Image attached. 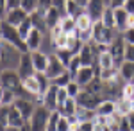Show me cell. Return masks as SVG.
Instances as JSON below:
<instances>
[{
	"mask_svg": "<svg viewBox=\"0 0 134 131\" xmlns=\"http://www.w3.org/2000/svg\"><path fill=\"white\" fill-rule=\"evenodd\" d=\"M21 54L23 52L14 47L13 43L5 40H0V67L2 68H18L20 65V59H21Z\"/></svg>",
	"mask_w": 134,
	"mask_h": 131,
	"instance_id": "obj_1",
	"label": "cell"
},
{
	"mask_svg": "<svg viewBox=\"0 0 134 131\" xmlns=\"http://www.w3.org/2000/svg\"><path fill=\"white\" fill-rule=\"evenodd\" d=\"M50 115H52V111L48 108H45L43 104H38L34 113L31 115L29 122H27L31 131H47V124L50 120Z\"/></svg>",
	"mask_w": 134,
	"mask_h": 131,
	"instance_id": "obj_2",
	"label": "cell"
},
{
	"mask_svg": "<svg viewBox=\"0 0 134 131\" xmlns=\"http://www.w3.org/2000/svg\"><path fill=\"white\" fill-rule=\"evenodd\" d=\"M120 31H116L114 27H107L104 25L102 22H95L93 23V36H91V41L98 43V45H109L111 41L114 40V36L118 34Z\"/></svg>",
	"mask_w": 134,
	"mask_h": 131,
	"instance_id": "obj_3",
	"label": "cell"
},
{
	"mask_svg": "<svg viewBox=\"0 0 134 131\" xmlns=\"http://www.w3.org/2000/svg\"><path fill=\"white\" fill-rule=\"evenodd\" d=\"M0 32H2V40L13 43V45L18 47L21 52H29V51H27V43H25V40L20 36V32H18V29H16L14 25H11V23H7V22L2 20Z\"/></svg>",
	"mask_w": 134,
	"mask_h": 131,
	"instance_id": "obj_4",
	"label": "cell"
},
{
	"mask_svg": "<svg viewBox=\"0 0 134 131\" xmlns=\"http://www.w3.org/2000/svg\"><path fill=\"white\" fill-rule=\"evenodd\" d=\"M125 40L124 36H122V32H118L116 36H114V40L109 43V52L113 54L114 58V65L116 67H120L122 63H124V54H125Z\"/></svg>",
	"mask_w": 134,
	"mask_h": 131,
	"instance_id": "obj_5",
	"label": "cell"
},
{
	"mask_svg": "<svg viewBox=\"0 0 134 131\" xmlns=\"http://www.w3.org/2000/svg\"><path fill=\"white\" fill-rule=\"evenodd\" d=\"M68 68H66V65L63 63L59 58H57V54L55 52H52V54H48V67H47V70H45V75L48 77V79H55L57 75H61L63 72H66Z\"/></svg>",
	"mask_w": 134,
	"mask_h": 131,
	"instance_id": "obj_6",
	"label": "cell"
},
{
	"mask_svg": "<svg viewBox=\"0 0 134 131\" xmlns=\"http://www.w3.org/2000/svg\"><path fill=\"white\" fill-rule=\"evenodd\" d=\"M36 104H43L45 108H48L50 111H55L57 110V86L50 84V88L45 93H40L36 97Z\"/></svg>",
	"mask_w": 134,
	"mask_h": 131,
	"instance_id": "obj_7",
	"label": "cell"
},
{
	"mask_svg": "<svg viewBox=\"0 0 134 131\" xmlns=\"http://www.w3.org/2000/svg\"><path fill=\"white\" fill-rule=\"evenodd\" d=\"M77 99V104L79 106H82V108H91L95 110L97 106H98V102L102 101V95H97V93H91V92H88L86 88L81 90V93L75 97Z\"/></svg>",
	"mask_w": 134,
	"mask_h": 131,
	"instance_id": "obj_8",
	"label": "cell"
},
{
	"mask_svg": "<svg viewBox=\"0 0 134 131\" xmlns=\"http://www.w3.org/2000/svg\"><path fill=\"white\" fill-rule=\"evenodd\" d=\"M14 106H16L18 111L23 115V119L29 122V119H31V115L34 113V110H36L38 104H36V101H34L32 97H16Z\"/></svg>",
	"mask_w": 134,
	"mask_h": 131,
	"instance_id": "obj_9",
	"label": "cell"
},
{
	"mask_svg": "<svg viewBox=\"0 0 134 131\" xmlns=\"http://www.w3.org/2000/svg\"><path fill=\"white\" fill-rule=\"evenodd\" d=\"M18 74H20L21 79H27L36 74V68H34V63H32V58H31V52H23L21 54V59H20V65H18Z\"/></svg>",
	"mask_w": 134,
	"mask_h": 131,
	"instance_id": "obj_10",
	"label": "cell"
},
{
	"mask_svg": "<svg viewBox=\"0 0 134 131\" xmlns=\"http://www.w3.org/2000/svg\"><path fill=\"white\" fill-rule=\"evenodd\" d=\"M95 77H97V67H81L77 70V74L73 75V79L77 81L82 88H86Z\"/></svg>",
	"mask_w": 134,
	"mask_h": 131,
	"instance_id": "obj_11",
	"label": "cell"
},
{
	"mask_svg": "<svg viewBox=\"0 0 134 131\" xmlns=\"http://www.w3.org/2000/svg\"><path fill=\"white\" fill-rule=\"evenodd\" d=\"M105 7H109V6H107L104 0H90V2H88V6L84 7V11H86V13L93 18V22H98L100 18H102Z\"/></svg>",
	"mask_w": 134,
	"mask_h": 131,
	"instance_id": "obj_12",
	"label": "cell"
},
{
	"mask_svg": "<svg viewBox=\"0 0 134 131\" xmlns=\"http://www.w3.org/2000/svg\"><path fill=\"white\" fill-rule=\"evenodd\" d=\"M43 34L40 29H36V27H32L31 34L25 38V43H27V51H40V47H41V41H43Z\"/></svg>",
	"mask_w": 134,
	"mask_h": 131,
	"instance_id": "obj_13",
	"label": "cell"
},
{
	"mask_svg": "<svg viewBox=\"0 0 134 131\" xmlns=\"http://www.w3.org/2000/svg\"><path fill=\"white\" fill-rule=\"evenodd\" d=\"M31 58L34 63L36 72H45L48 67V54H45L41 51H31Z\"/></svg>",
	"mask_w": 134,
	"mask_h": 131,
	"instance_id": "obj_14",
	"label": "cell"
},
{
	"mask_svg": "<svg viewBox=\"0 0 134 131\" xmlns=\"http://www.w3.org/2000/svg\"><path fill=\"white\" fill-rule=\"evenodd\" d=\"M77 108H79L77 99H75V97H68L66 102H64V104H59L55 111H57L61 117H70V115H75V113H77Z\"/></svg>",
	"mask_w": 134,
	"mask_h": 131,
	"instance_id": "obj_15",
	"label": "cell"
},
{
	"mask_svg": "<svg viewBox=\"0 0 134 131\" xmlns=\"http://www.w3.org/2000/svg\"><path fill=\"white\" fill-rule=\"evenodd\" d=\"M23 90L27 92L29 95H34V97H38L41 93V84H40V79H38L36 74L31 75V77H27V79H23Z\"/></svg>",
	"mask_w": 134,
	"mask_h": 131,
	"instance_id": "obj_16",
	"label": "cell"
},
{
	"mask_svg": "<svg viewBox=\"0 0 134 131\" xmlns=\"http://www.w3.org/2000/svg\"><path fill=\"white\" fill-rule=\"evenodd\" d=\"M7 120H9V128H23V126L27 124V120L23 119V115L18 111V108H16L14 104H13V106H9V115H7Z\"/></svg>",
	"mask_w": 134,
	"mask_h": 131,
	"instance_id": "obj_17",
	"label": "cell"
},
{
	"mask_svg": "<svg viewBox=\"0 0 134 131\" xmlns=\"http://www.w3.org/2000/svg\"><path fill=\"white\" fill-rule=\"evenodd\" d=\"M29 14L25 13V11L21 9V7H18V9H11L7 11V14H5V20L4 22H7V23H11V25H14V27H18L21 22L25 20Z\"/></svg>",
	"mask_w": 134,
	"mask_h": 131,
	"instance_id": "obj_18",
	"label": "cell"
},
{
	"mask_svg": "<svg viewBox=\"0 0 134 131\" xmlns=\"http://www.w3.org/2000/svg\"><path fill=\"white\" fill-rule=\"evenodd\" d=\"M97 115H102V117H109L116 111V101H111V99H102L98 102V106L95 108Z\"/></svg>",
	"mask_w": 134,
	"mask_h": 131,
	"instance_id": "obj_19",
	"label": "cell"
},
{
	"mask_svg": "<svg viewBox=\"0 0 134 131\" xmlns=\"http://www.w3.org/2000/svg\"><path fill=\"white\" fill-rule=\"evenodd\" d=\"M118 75L125 81V83H132L134 79V61H125L118 67Z\"/></svg>",
	"mask_w": 134,
	"mask_h": 131,
	"instance_id": "obj_20",
	"label": "cell"
},
{
	"mask_svg": "<svg viewBox=\"0 0 134 131\" xmlns=\"http://www.w3.org/2000/svg\"><path fill=\"white\" fill-rule=\"evenodd\" d=\"M127 18H129V13L124 7H118L114 9V29L116 31H125L127 29Z\"/></svg>",
	"mask_w": 134,
	"mask_h": 131,
	"instance_id": "obj_21",
	"label": "cell"
},
{
	"mask_svg": "<svg viewBox=\"0 0 134 131\" xmlns=\"http://www.w3.org/2000/svg\"><path fill=\"white\" fill-rule=\"evenodd\" d=\"M95 67L97 68H111V67H116L114 65V58H113V54L109 52V49L98 54V59H97V65Z\"/></svg>",
	"mask_w": 134,
	"mask_h": 131,
	"instance_id": "obj_22",
	"label": "cell"
},
{
	"mask_svg": "<svg viewBox=\"0 0 134 131\" xmlns=\"http://www.w3.org/2000/svg\"><path fill=\"white\" fill-rule=\"evenodd\" d=\"M97 77L102 79L104 83L107 81H114L118 79V67H111V68H97Z\"/></svg>",
	"mask_w": 134,
	"mask_h": 131,
	"instance_id": "obj_23",
	"label": "cell"
},
{
	"mask_svg": "<svg viewBox=\"0 0 134 131\" xmlns=\"http://www.w3.org/2000/svg\"><path fill=\"white\" fill-rule=\"evenodd\" d=\"M75 22H77V31H90L93 29V18L86 13V11H82L77 18H75Z\"/></svg>",
	"mask_w": 134,
	"mask_h": 131,
	"instance_id": "obj_24",
	"label": "cell"
},
{
	"mask_svg": "<svg viewBox=\"0 0 134 131\" xmlns=\"http://www.w3.org/2000/svg\"><path fill=\"white\" fill-rule=\"evenodd\" d=\"M59 25H61V29L64 34H73V32H77V22L73 16H68V14H64L59 22Z\"/></svg>",
	"mask_w": 134,
	"mask_h": 131,
	"instance_id": "obj_25",
	"label": "cell"
},
{
	"mask_svg": "<svg viewBox=\"0 0 134 131\" xmlns=\"http://www.w3.org/2000/svg\"><path fill=\"white\" fill-rule=\"evenodd\" d=\"M61 18H63V14H61V11L57 9V7H52V9L45 14V22H47L48 29L54 27V25H57V23L61 22Z\"/></svg>",
	"mask_w": 134,
	"mask_h": 131,
	"instance_id": "obj_26",
	"label": "cell"
},
{
	"mask_svg": "<svg viewBox=\"0 0 134 131\" xmlns=\"http://www.w3.org/2000/svg\"><path fill=\"white\" fill-rule=\"evenodd\" d=\"M131 110H134L132 102L129 101V99H125V97H120L118 101H116V113L118 115H122V117H125L127 113Z\"/></svg>",
	"mask_w": 134,
	"mask_h": 131,
	"instance_id": "obj_27",
	"label": "cell"
},
{
	"mask_svg": "<svg viewBox=\"0 0 134 131\" xmlns=\"http://www.w3.org/2000/svg\"><path fill=\"white\" fill-rule=\"evenodd\" d=\"M64 11H66V14H68V16L77 18V16H79L84 9L79 6V4H77V2H75V0H66V2H64Z\"/></svg>",
	"mask_w": 134,
	"mask_h": 131,
	"instance_id": "obj_28",
	"label": "cell"
},
{
	"mask_svg": "<svg viewBox=\"0 0 134 131\" xmlns=\"http://www.w3.org/2000/svg\"><path fill=\"white\" fill-rule=\"evenodd\" d=\"M32 27H34V23H32V18H31V14H29V16H27V18H25V20H23L20 25L16 27V29H18V32H20V36L23 38V40H25V38L31 34Z\"/></svg>",
	"mask_w": 134,
	"mask_h": 131,
	"instance_id": "obj_29",
	"label": "cell"
},
{
	"mask_svg": "<svg viewBox=\"0 0 134 131\" xmlns=\"http://www.w3.org/2000/svg\"><path fill=\"white\" fill-rule=\"evenodd\" d=\"M100 22H102L104 25H107V27H114V9L113 7H105Z\"/></svg>",
	"mask_w": 134,
	"mask_h": 131,
	"instance_id": "obj_30",
	"label": "cell"
},
{
	"mask_svg": "<svg viewBox=\"0 0 134 131\" xmlns=\"http://www.w3.org/2000/svg\"><path fill=\"white\" fill-rule=\"evenodd\" d=\"M7 115H9V106H0V131H7L9 129Z\"/></svg>",
	"mask_w": 134,
	"mask_h": 131,
	"instance_id": "obj_31",
	"label": "cell"
},
{
	"mask_svg": "<svg viewBox=\"0 0 134 131\" xmlns=\"http://www.w3.org/2000/svg\"><path fill=\"white\" fill-rule=\"evenodd\" d=\"M54 7V0H38V7H36V13L45 16L48 11Z\"/></svg>",
	"mask_w": 134,
	"mask_h": 131,
	"instance_id": "obj_32",
	"label": "cell"
},
{
	"mask_svg": "<svg viewBox=\"0 0 134 131\" xmlns=\"http://www.w3.org/2000/svg\"><path fill=\"white\" fill-rule=\"evenodd\" d=\"M72 79H73V75L66 70V72H63L61 75H57L55 79H52V84H55V86H66Z\"/></svg>",
	"mask_w": 134,
	"mask_h": 131,
	"instance_id": "obj_33",
	"label": "cell"
},
{
	"mask_svg": "<svg viewBox=\"0 0 134 131\" xmlns=\"http://www.w3.org/2000/svg\"><path fill=\"white\" fill-rule=\"evenodd\" d=\"M64 88H66V92H68V95H70V97H77V95L81 93V90H82V86H81L75 79H72L66 86H64Z\"/></svg>",
	"mask_w": 134,
	"mask_h": 131,
	"instance_id": "obj_34",
	"label": "cell"
},
{
	"mask_svg": "<svg viewBox=\"0 0 134 131\" xmlns=\"http://www.w3.org/2000/svg\"><path fill=\"white\" fill-rule=\"evenodd\" d=\"M66 43H68V34L61 32V34L54 40V52H55V51H61V49H66Z\"/></svg>",
	"mask_w": 134,
	"mask_h": 131,
	"instance_id": "obj_35",
	"label": "cell"
},
{
	"mask_svg": "<svg viewBox=\"0 0 134 131\" xmlns=\"http://www.w3.org/2000/svg\"><path fill=\"white\" fill-rule=\"evenodd\" d=\"M82 67V63H81V58H79V54H75L72 59H70V63H68V72L72 74V75H75L77 74V70Z\"/></svg>",
	"mask_w": 134,
	"mask_h": 131,
	"instance_id": "obj_36",
	"label": "cell"
},
{
	"mask_svg": "<svg viewBox=\"0 0 134 131\" xmlns=\"http://www.w3.org/2000/svg\"><path fill=\"white\" fill-rule=\"evenodd\" d=\"M55 54H57V58H59V59H61L63 63L66 65V68H68V63H70V59H72L73 56H75V54H73L72 51H68V49H61V51H55Z\"/></svg>",
	"mask_w": 134,
	"mask_h": 131,
	"instance_id": "obj_37",
	"label": "cell"
},
{
	"mask_svg": "<svg viewBox=\"0 0 134 131\" xmlns=\"http://www.w3.org/2000/svg\"><path fill=\"white\" fill-rule=\"evenodd\" d=\"M36 7H38V0H21V9L27 14L36 13Z\"/></svg>",
	"mask_w": 134,
	"mask_h": 131,
	"instance_id": "obj_38",
	"label": "cell"
},
{
	"mask_svg": "<svg viewBox=\"0 0 134 131\" xmlns=\"http://www.w3.org/2000/svg\"><path fill=\"white\" fill-rule=\"evenodd\" d=\"M14 101H16V93L11 92V90H5L4 92V97H2V104H0V106H13Z\"/></svg>",
	"mask_w": 134,
	"mask_h": 131,
	"instance_id": "obj_39",
	"label": "cell"
},
{
	"mask_svg": "<svg viewBox=\"0 0 134 131\" xmlns=\"http://www.w3.org/2000/svg\"><path fill=\"white\" fill-rule=\"evenodd\" d=\"M57 122H59V113L57 111H52L50 120L47 124V131H57Z\"/></svg>",
	"mask_w": 134,
	"mask_h": 131,
	"instance_id": "obj_40",
	"label": "cell"
},
{
	"mask_svg": "<svg viewBox=\"0 0 134 131\" xmlns=\"http://www.w3.org/2000/svg\"><path fill=\"white\" fill-rule=\"evenodd\" d=\"M68 97H70V95H68L66 88H64V86H57V106H59V104H64Z\"/></svg>",
	"mask_w": 134,
	"mask_h": 131,
	"instance_id": "obj_41",
	"label": "cell"
},
{
	"mask_svg": "<svg viewBox=\"0 0 134 131\" xmlns=\"http://www.w3.org/2000/svg\"><path fill=\"white\" fill-rule=\"evenodd\" d=\"M122 36H124L125 43H129V45H134V27H129V29L122 31Z\"/></svg>",
	"mask_w": 134,
	"mask_h": 131,
	"instance_id": "obj_42",
	"label": "cell"
},
{
	"mask_svg": "<svg viewBox=\"0 0 134 131\" xmlns=\"http://www.w3.org/2000/svg\"><path fill=\"white\" fill-rule=\"evenodd\" d=\"M125 61H134V45H125V54H124Z\"/></svg>",
	"mask_w": 134,
	"mask_h": 131,
	"instance_id": "obj_43",
	"label": "cell"
},
{
	"mask_svg": "<svg viewBox=\"0 0 134 131\" xmlns=\"http://www.w3.org/2000/svg\"><path fill=\"white\" fill-rule=\"evenodd\" d=\"M118 131H132V129H131V124H129V120H127L125 117H122V119H120V124H118Z\"/></svg>",
	"mask_w": 134,
	"mask_h": 131,
	"instance_id": "obj_44",
	"label": "cell"
},
{
	"mask_svg": "<svg viewBox=\"0 0 134 131\" xmlns=\"http://www.w3.org/2000/svg\"><path fill=\"white\" fill-rule=\"evenodd\" d=\"M5 6H7V11L18 9V7H21V0H5Z\"/></svg>",
	"mask_w": 134,
	"mask_h": 131,
	"instance_id": "obj_45",
	"label": "cell"
},
{
	"mask_svg": "<svg viewBox=\"0 0 134 131\" xmlns=\"http://www.w3.org/2000/svg\"><path fill=\"white\" fill-rule=\"evenodd\" d=\"M77 131H93V122H79Z\"/></svg>",
	"mask_w": 134,
	"mask_h": 131,
	"instance_id": "obj_46",
	"label": "cell"
},
{
	"mask_svg": "<svg viewBox=\"0 0 134 131\" xmlns=\"http://www.w3.org/2000/svg\"><path fill=\"white\" fill-rule=\"evenodd\" d=\"M124 9L129 13V14H134V0H125Z\"/></svg>",
	"mask_w": 134,
	"mask_h": 131,
	"instance_id": "obj_47",
	"label": "cell"
},
{
	"mask_svg": "<svg viewBox=\"0 0 134 131\" xmlns=\"http://www.w3.org/2000/svg\"><path fill=\"white\" fill-rule=\"evenodd\" d=\"M5 14H7V6H5V0H0V20H5Z\"/></svg>",
	"mask_w": 134,
	"mask_h": 131,
	"instance_id": "obj_48",
	"label": "cell"
},
{
	"mask_svg": "<svg viewBox=\"0 0 134 131\" xmlns=\"http://www.w3.org/2000/svg\"><path fill=\"white\" fill-rule=\"evenodd\" d=\"M125 0H111L109 2V7H113V9H118V7H124Z\"/></svg>",
	"mask_w": 134,
	"mask_h": 131,
	"instance_id": "obj_49",
	"label": "cell"
},
{
	"mask_svg": "<svg viewBox=\"0 0 134 131\" xmlns=\"http://www.w3.org/2000/svg\"><path fill=\"white\" fill-rule=\"evenodd\" d=\"M125 119L129 120V124H131V129L134 131V110H131L127 115H125Z\"/></svg>",
	"mask_w": 134,
	"mask_h": 131,
	"instance_id": "obj_50",
	"label": "cell"
},
{
	"mask_svg": "<svg viewBox=\"0 0 134 131\" xmlns=\"http://www.w3.org/2000/svg\"><path fill=\"white\" fill-rule=\"evenodd\" d=\"M75 2H77V4H79V6H81V7H86V6H88V2H90V0H75Z\"/></svg>",
	"mask_w": 134,
	"mask_h": 131,
	"instance_id": "obj_51",
	"label": "cell"
},
{
	"mask_svg": "<svg viewBox=\"0 0 134 131\" xmlns=\"http://www.w3.org/2000/svg\"><path fill=\"white\" fill-rule=\"evenodd\" d=\"M4 92H5V88L0 84V104H2V97H4Z\"/></svg>",
	"mask_w": 134,
	"mask_h": 131,
	"instance_id": "obj_52",
	"label": "cell"
},
{
	"mask_svg": "<svg viewBox=\"0 0 134 131\" xmlns=\"http://www.w3.org/2000/svg\"><path fill=\"white\" fill-rule=\"evenodd\" d=\"M0 40H2V32H0Z\"/></svg>",
	"mask_w": 134,
	"mask_h": 131,
	"instance_id": "obj_53",
	"label": "cell"
},
{
	"mask_svg": "<svg viewBox=\"0 0 134 131\" xmlns=\"http://www.w3.org/2000/svg\"><path fill=\"white\" fill-rule=\"evenodd\" d=\"M0 25H2V20H0Z\"/></svg>",
	"mask_w": 134,
	"mask_h": 131,
	"instance_id": "obj_54",
	"label": "cell"
},
{
	"mask_svg": "<svg viewBox=\"0 0 134 131\" xmlns=\"http://www.w3.org/2000/svg\"><path fill=\"white\" fill-rule=\"evenodd\" d=\"M132 83H134V79H132Z\"/></svg>",
	"mask_w": 134,
	"mask_h": 131,
	"instance_id": "obj_55",
	"label": "cell"
}]
</instances>
